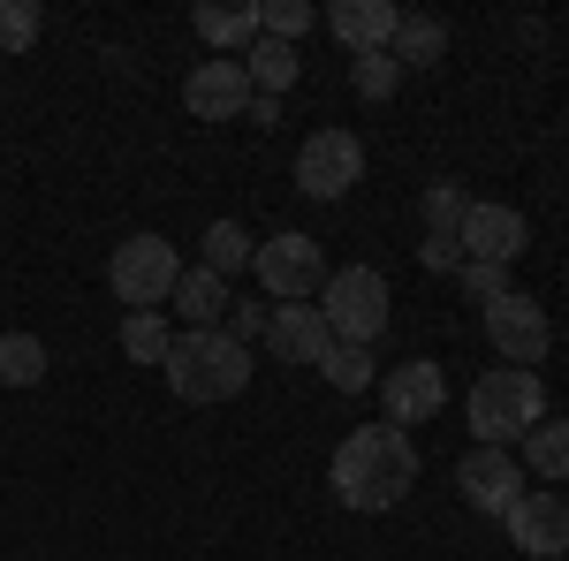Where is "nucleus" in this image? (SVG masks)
Returning <instances> with one entry per match:
<instances>
[{"label":"nucleus","instance_id":"nucleus-1","mask_svg":"<svg viewBox=\"0 0 569 561\" xmlns=\"http://www.w3.org/2000/svg\"><path fill=\"white\" fill-rule=\"evenodd\" d=\"M327 485H335V501L357 509V517H388L395 501L418 485V448H410V432L402 425H357L350 440L335 448Z\"/></svg>","mask_w":569,"mask_h":561},{"label":"nucleus","instance_id":"nucleus-2","mask_svg":"<svg viewBox=\"0 0 569 561\" xmlns=\"http://www.w3.org/2000/svg\"><path fill=\"white\" fill-rule=\"evenodd\" d=\"M168 388H176V402H236V394L251 388V349L228 342L220 327H182V342L168 349Z\"/></svg>","mask_w":569,"mask_h":561},{"label":"nucleus","instance_id":"nucleus-3","mask_svg":"<svg viewBox=\"0 0 569 561\" xmlns=\"http://www.w3.org/2000/svg\"><path fill=\"white\" fill-rule=\"evenodd\" d=\"M319 319H327V334L342 349H372L388 334V273H380V266H342V273H327Z\"/></svg>","mask_w":569,"mask_h":561},{"label":"nucleus","instance_id":"nucleus-4","mask_svg":"<svg viewBox=\"0 0 569 561\" xmlns=\"http://www.w3.org/2000/svg\"><path fill=\"white\" fill-rule=\"evenodd\" d=\"M539 418H547V388H539V372L501 364V372H486L479 388H471V432H479V448H509V440H525Z\"/></svg>","mask_w":569,"mask_h":561},{"label":"nucleus","instance_id":"nucleus-5","mask_svg":"<svg viewBox=\"0 0 569 561\" xmlns=\"http://www.w3.org/2000/svg\"><path fill=\"white\" fill-rule=\"evenodd\" d=\"M107 281H114V297H122V303L160 311V303L176 297V281H182V259H176V243H168V236H130V243H114Z\"/></svg>","mask_w":569,"mask_h":561},{"label":"nucleus","instance_id":"nucleus-6","mask_svg":"<svg viewBox=\"0 0 569 561\" xmlns=\"http://www.w3.org/2000/svg\"><path fill=\"white\" fill-rule=\"evenodd\" d=\"M357 182H365V144L350 130H311L305 152H297V190L319 198V206H335V198H350Z\"/></svg>","mask_w":569,"mask_h":561},{"label":"nucleus","instance_id":"nucleus-7","mask_svg":"<svg viewBox=\"0 0 569 561\" xmlns=\"http://www.w3.org/2000/svg\"><path fill=\"white\" fill-rule=\"evenodd\" d=\"M251 273H259L266 297H281V303H311L319 289H327V259H319L311 236H266Z\"/></svg>","mask_w":569,"mask_h":561},{"label":"nucleus","instance_id":"nucleus-8","mask_svg":"<svg viewBox=\"0 0 569 561\" xmlns=\"http://www.w3.org/2000/svg\"><path fill=\"white\" fill-rule=\"evenodd\" d=\"M486 342L501 349V364H517V372H531V364H547V342H555V327H547V303L531 297H509L486 303Z\"/></svg>","mask_w":569,"mask_h":561},{"label":"nucleus","instance_id":"nucleus-9","mask_svg":"<svg viewBox=\"0 0 569 561\" xmlns=\"http://www.w3.org/2000/svg\"><path fill=\"white\" fill-rule=\"evenodd\" d=\"M456 493H463L479 517H509V509L525 501V463H517L509 448H471V455L456 463Z\"/></svg>","mask_w":569,"mask_h":561},{"label":"nucleus","instance_id":"nucleus-10","mask_svg":"<svg viewBox=\"0 0 569 561\" xmlns=\"http://www.w3.org/2000/svg\"><path fill=\"white\" fill-rule=\"evenodd\" d=\"M380 402H388V425H433L440 410H448V380H440V364L426 357H410V364H395L388 380H380Z\"/></svg>","mask_w":569,"mask_h":561},{"label":"nucleus","instance_id":"nucleus-11","mask_svg":"<svg viewBox=\"0 0 569 561\" xmlns=\"http://www.w3.org/2000/svg\"><path fill=\"white\" fill-rule=\"evenodd\" d=\"M501 523H509V547L531 554V561H562L569 554V501L562 493H525Z\"/></svg>","mask_w":569,"mask_h":561},{"label":"nucleus","instance_id":"nucleus-12","mask_svg":"<svg viewBox=\"0 0 569 561\" xmlns=\"http://www.w3.org/2000/svg\"><path fill=\"white\" fill-rule=\"evenodd\" d=\"M463 259H479V266H509V259H525V243H531V220L517 213V206H479L471 198V220H463Z\"/></svg>","mask_w":569,"mask_h":561},{"label":"nucleus","instance_id":"nucleus-13","mask_svg":"<svg viewBox=\"0 0 569 561\" xmlns=\"http://www.w3.org/2000/svg\"><path fill=\"white\" fill-rule=\"evenodd\" d=\"M182 107H190L198 122H236V114L251 107V77H243V61H198V69L182 77Z\"/></svg>","mask_w":569,"mask_h":561},{"label":"nucleus","instance_id":"nucleus-14","mask_svg":"<svg viewBox=\"0 0 569 561\" xmlns=\"http://www.w3.org/2000/svg\"><path fill=\"white\" fill-rule=\"evenodd\" d=\"M266 349L281 357V364H319L335 334H327V319H319V303H273V319H266Z\"/></svg>","mask_w":569,"mask_h":561},{"label":"nucleus","instance_id":"nucleus-15","mask_svg":"<svg viewBox=\"0 0 569 561\" xmlns=\"http://www.w3.org/2000/svg\"><path fill=\"white\" fill-rule=\"evenodd\" d=\"M395 23H402V8H388V0H335L327 8V31L350 46V53H388Z\"/></svg>","mask_w":569,"mask_h":561},{"label":"nucleus","instance_id":"nucleus-16","mask_svg":"<svg viewBox=\"0 0 569 561\" xmlns=\"http://www.w3.org/2000/svg\"><path fill=\"white\" fill-rule=\"evenodd\" d=\"M190 31L206 46H220V53H251V46H259V8H251V0H243V8L206 0V8H190Z\"/></svg>","mask_w":569,"mask_h":561},{"label":"nucleus","instance_id":"nucleus-17","mask_svg":"<svg viewBox=\"0 0 569 561\" xmlns=\"http://www.w3.org/2000/svg\"><path fill=\"white\" fill-rule=\"evenodd\" d=\"M182 311V327H220V319H228V281H220V273H206V266H190V273H182L176 281V297H168Z\"/></svg>","mask_w":569,"mask_h":561},{"label":"nucleus","instance_id":"nucleus-18","mask_svg":"<svg viewBox=\"0 0 569 561\" xmlns=\"http://www.w3.org/2000/svg\"><path fill=\"white\" fill-rule=\"evenodd\" d=\"M297 69H305V53H297V46H281V39H259L251 53H243V77H251V91H266V99L297 84Z\"/></svg>","mask_w":569,"mask_h":561},{"label":"nucleus","instance_id":"nucleus-19","mask_svg":"<svg viewBox=\"0 0 569 561\" xmlns=\"http://www.w3.org/2000/svg\"><path fill=\"white\" fill-rule=\"evenodd\" d=\"M388 53L402 61V69H433L440 53H448V23H433V16H402Z\"/></svg>","mask_w":569,"mask_h":561},{"label":"nucleus","instance_id":"nucleus-20","mask_svg":"<svg viewBox=\"0 0 569 561\" xmlns=\"http://www.w3.org/2000/svg\"><path fill=\"white\" fill-rule=\"evenodd\" d=\"M198 251H206V273H220V281H228V273H243V266L259 259V243L243 236V220H213V228L198 236Z\"/></svg>","mask_w":569,"mask_h":561},{"label":"nucleus","instance_id":"nucleus-21","mask_svg":"<svg viewBox=\"0 0 569 561\" xmlns=\"http://www.w3.org/2000/svg\"><path fill=\"white\" fill-rule=\"evenodd\" d=\"M525 471H539L547 485L569 478V418H539V425L525 432Z\"/></svg>","mask_w":569,"mask_h":561},{"label":"nucleus","instance_id":"nucleus-22","mask_svg":"<svg viewBox=\"0 0 569 561\" xmlns=\"http://www.w3.org/2000/svg\"><path fill=\"white\" fill-rule=\"evenodd\" d=\"M46 380V342L39 334H0V388H39Z\"/></svg>","mask_w":569,"mask_h":561},{"label":"nucleus","instance_id":"nucleus-23","mask_svg":"<svg viewBox=\"0 0 569 561\" xmlns=\"http://www.w3.org/2000/svg\"><path fill=\"white\" fill-rule=\"evenodd\" d=\"M122 349H130L137 364H168L176 334H168V319H160V311H130V319H122Z\"/></svg>","mask_w":569,"mask_h":561},{"label":"nucleus","instance_id":"nucleus-24","mask_svg":"<svg viewBox=\"0 0 569 561\" xmlns=\"http://www.w3.org/2000/svg\"><path fill=\"white\" fill-rule=\"evenodd\" d=\"M463 220H471L463 182H433V190H426V236H463Z\"/></svg>","mask_w":569,"mask_h":561},{"label":"nucleus","instance_id":"nucleus-25","mask_svg":"<svg viewBox=\"0 0 569 561\" xmlns=\"http://www.w3.org/2000/svg\"><path fill=\"white\" fill-rule=\"evenodd\" d=\"M39 31H46L39 0H0V61L23 53V46H39Z\"/></svg>","mask_w":569,"mask_h":561},{"label":"nucleus","instance_id":"nucleus-26","mask_svg":"<svg viewBox=\"0 0 569 561\" xmlns=\"http://www.w3.org/2000/svg\"><path fill=\"white\" fill-rule=\"evenodd\" d=\"M402 84V61L395 53H350V91L357 99H388Z\"/></svg>","mask_w":569,"mask_h":561},{"label":"nucleus","instance_id":"nucleus-27","mask_svg":"<svg viewBox=\"0 0 569 561\" xmlns=\"http://www.w3.org/2000/svg\"><path fill=\"white\" fill-rule=\"evenodd\" d=\"M319 372H327V388H342V394H365L372 388V349H327V357H319Z\"/></svg>","mask_w":569,"mask_h":561},{"label":"nucleus","instance_id":"nucleus-28","mask_svg":"<svg viewBox=\"0 0 569 561\" xmlns=\"http://www.w3.org/2000/svg\"><path fill=\"white\" fill-rule=\"evenodd\" d=\"M311 23H319L311 0H266V8H259V39H281V46H297Z\"/></svg>","mask_w":569,"mask_h":561},{"label":"nucleus","instance_id":"nucleus-29","mask_svg":"<svg viewBox=\"0 0 569 561\" xmlns=\"http://www.w3.org/2000/svg\"><path fill=\"white\" fill-rule=\"evenodd\" d=\"M456 281H463V297L479 303V311L509 297V266H479V259H463V273H456Z\"/></svg>","mask_w":569,"mask_h":561},{"label":"nucleus","instance_id":"nucleus-30","mask_svg":"<svg viewBox=\"0 0 569 561\" xmlns=\"http://www.w3.org/2000/svg\"><path fill=\"white\" fill-rule=\"evenodd\" d=\"M266 319H273L266 303H228V319H220V334H228V342H243V349H251V334H266Z\"/></svg>","mask_w":569,"mask_h":561},{"label":"nucleus","instance_id":"nucleus-31","mask_svg":"<svg viewBox=\"0 0 569 561\" xmlns=\"http://www.w3.org/2000/svg\"><path fill=\"white\" fill-rule=\"evenodd\" d=\"M418 251H426V266H433V273H463V243H456V236H426Z\"/></svg>","mask_w":569,"mask_h":561},{"label":"nucleus","instance_id":"nucleus-32","mask_svg":"<svg viewBox=\"0 0 569 561\" xmlns=\"http://www.w3.org/2000/svg\"><path fill=\"white\" fill-rule=\"evenodd\" d=\"M243 114H251L259 130H273V122H281V99H266V91H251V107H243Z\"/></svg>","mask_w":569,"mask_h":561}]
</instances>
